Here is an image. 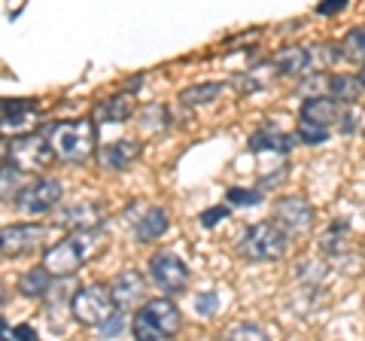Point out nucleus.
<instances>
[{"instance_id":"nucleus-1","label":"nucleus","mask_w":365,"mask_h":341,"mask_svg":"<svg viewBox=\"0 0 365 341\" xmlns=\"http://www.w3.org/2000/svg\"><path fill=\"white\" fill-rule=\"evenodd\" d=\"M46 141H49L55 158L61 162H86L98 153V128L95 119H67V122H52L46 125Z\"/></svg>"},{"instance_id":"nucleus-18","label":"nucleus","mask_w":365,"mask_h":341,"mask_svg":"<svg viewBox=\"0 0 365 341\" xmlns=\"http://www.w3.org/2000/svg\"><path fill=\"white\" fill-rule=\"evenodd\" d=\"M307 64H311V52L304 46H287L274 55V67L287 76H302L307 71Z\"/></svg>"},{"instance_id":"nucleus-19","label":"nucleus","mask_w":365,"mask_h":341,"mask_svg":"<svg viewBox=\"0 0 365 341\" xmlns=\"http://www.w3.org/2000/svg\"><path fill=\"white\" fill-rule=\"evenodd\" d=\"M134 113V101L128 95L107 98L95 107V122H125Z\"/></svg>"},{"instance_id":"nucleus-2","label":"nucleus","mask_w":365,"mask_h":341,"mask_svg":"<svg viewBox=\"0 0 365 341\" xmlns=\"http://www.w3.org/2000/svg\"><path fill=\"white\" fill-rule=\"evenodd\" d=\"M182 326V314L180 308L170 299H150L146 305L134 311V338H153V341H162V338H174Z\"/></svg>"},{"instance_id":"nucleus-16","label":"nucleus","mask_w":365,"mask_h":341,"mask_svg":"<svg viewBox=\"0 0 365 341\" xmlns=\"http://www.w3.org/2000/svg\"><path fill=\"white\" fill-rule=\"evenodd\" d=\"M168 210L165 208H150L143 213L140 220L134 223V238L137 241H143V244H150V241H158L165 232H168Z\"/></svg>"},{"instance_id":"nucleus-27","label":"nucleus","mask_w":365,"mask_h":341,"mask_svg":"<svg viewBox=\"0 0 365 341\" xmlns=\"http://www.w3.org/2000/svg\"><path fill=\"white\" fill-rule=\"evenodd\" d=\"M125 326H128V320H125V311H116V314L110 317V320H104V323L98 326V332L104 335V338H116Z\"/></svg>"},{"instance_id":"nucleus-35","label":"nucleus","mask_w":365,"mask_h":341,"mask_svg":"<svg viewBox=\"0 0 365 341\" xmlns=\"http://www.w3.org/2000/svg\"><path fill=\"white\" fill-rule=\"evenodd\" d=\"M134 341H153V338H134Z\"/></svg>"},{"instance_id":"nucleus-14","label":"nucleus","mask_w":365,"mask_h":341,"mask_svg":"<svg viewBox=\"0 0 365 341\" xmlns=\"http://www.w3.org/2000/svg\"><path fill=\"white\" fill-rule=\"evenodd\" d=\"M295 138L280 128H274V125H265V128H259L253 138H250V150L253 153H283L287 156L292 150Z\"/></svg>"},{"instance_id":"nucleus-13","label":"nucleus","mask_w":365,"mask_h":341,"mask_svg":"<svg viewBox=\"0 0 365 341\" xmlns=\"http://www.w3.org/2000/svg\"><path fill=\"white\" fill-rule=\"evenodd\" d=\"M137 153H140V143H134V141H113L107 146H101L98 150V165L101 168H107V170H122V168H128Z\"/></svg>"},{"instance_id":"nucleus-11","label":"nucleus","mask_w":365,"mask_h":341,"mask_svg":"<svg viewBox=\"0 0 365 341\" xmlns=\"http://www.w3.org/2000/svg\"><path fill=\"white\" fill-rule=\"evenodd\" d=\"M110 295H113V305H116V311H128L134 308L137 302H140L143 295V278L140 271H122L110 280Z\"/></svg>"},{"instance_id":"nucleus-12","label":"nucleus","mask_w":365,"mask_h":341,"mask_svg":"<svg viewBox=\"0 0 365 341\" xmlns=\"http://www.w3.org/2000/svg\"><path fill=\"white\" fill-rule=\"evenodd\" d=\"M299 116H302V122H311V125H319V128H329L332 122L341 119V110H338V104L329 95H314V98H307L304 104H302Z\"/></svg>"},{"instance_id":"nucleus-29","label":"nucleus","mask_w":365,"mask_h":341,"mask_svg":"<svg viewBox=\"0 0 365 341\" xmlns=\"http://www.w3.org/2000/svg\"><path fill=\"white\" fill-rule=\"evenodd\" d=\"M216 308H220V302H216V292H201L198 299H195V311H198L201 317L216 314Z\"/></svg>"},{"instance_id":"nucleus-6","label":"nucleus","mask_w":365,"mask_h":341,"mask_svg":"<svg viewBox=\"0 0 365 341\" xmlns=\"http://www.w3.org/2000/svg\"><path fill=\"white\" fill-rule=\"evenodd\" d=\"M71 311H73V320H79L83 326H101L104 320H110V317L116 314L110 287H104V283L79 287L71 299Z\"/></svg>"},{"instance_id":"nucleus-30","label":"nucleus","mask_w":365,"mask_h":341,"mask_svg":"<svg viewBox=\"0 0 365 341\" xmlns=\"http://www.w3.org/2000/svg\"><path fill=\"white\" fill-rule=\"evenodd\" d=\"M225 217H228V208H210V210L201 213V225L204 229H213V225L220 220H225Z\"/></svg>"},{"instance_id":"nucleus-26","label":"nucleus","mask_w":365,"mask_h":341,"mask_svg":"<svg viewBox=\"0 0 365 341\" xmlns=\"http://www.w3.org/2000/svg\"><path fill=\"white\" fill-rule=\"evenodd\" d=\"M34 107H31V101H13V98H6L4 101V125H16L25 113H31Z\"/></svg>"},{"instance_id":"nucleus-34","label":"nucleus","mask_w":365,"mask_h":341,"mask_svg":"<svg viewBox=\"0 0 365 341\" xmlns=\"http://www.w3.org/2000/svg\"><path fill=\"white\" fill-rule=\"evenodd\" d=\"M359 83H362V88H365V64H362V71H359Z\"/></svg>"},{"instance_id":"nucleus-20","label":"nucleus","mask_w":365,"mask_h":341,"mask_svg":"<svg viewBox=\"0 0 365 341\" xmlns=\"http://www.w3.org/2000/svg\"><path fill=\"white\" fill-rule=\"evenodd\" d=\"M49 287H52V275H49V271H46L43 265L25 271V275H21V280H19V292L28 295V299H40V295L49 292Z\"/></svg>"},{"instance_id":"nucleus-28","label":"nucleus","mask_w":365,"mask_h":341,"mask_svg":"<svg viewBox=\"0 0 365 341\" xmlns=\"http://www.w3.org/2000/svg\"><path fill=\"white\" fill-rule=\"evenodd\" d=\"M299 138H302L304 143H323V141H329V128H319V125L302 122V125H299Z\"/></svg>"},{"instance_id":"nucleus-31","label":"nucleus","mask_w":365,"mask_h":341,"mask_svg":"<svg viewBox=\"0 0 365 341\" xmlns=\"http://www.w3.org/2000/svg\"><path fill=\"white\" fill-rule=\"evenodd\" d=\"M344 6H347V0H326V4L317 6V13L319 16H332V13H341Z\"/></svg>"},{"instance_id":"nucleus-32","label":"nucleus","mask_w":365,"mask_h":341,"mask_svg":"<svg viewBox=\"0 0 365 341\" xmlns=\"http://www.w3.org/2000/svg\"><path fill=\"white\" fill-rule=\"evenodd\" d=\"M16 341H37V332L31 326H19L16 329Z\"/></svg>"},{"instance_id":"nucleus-23","label":"nucleus","mask_w":365,"mask_h":341,"mask_svg":"<svg viewBox=\"0 0 365 341\" xmlns=\"http://www.w3.org/2000/svg\"><path fill=\"white\" fill-rule=\"evenodd\" d=\"M222 341H271V338L259 323H235L222 335Z\"/></svg>"},{"instance_id":"nucleus-17","label":"nucleus","mask_w":365,"mask_h":341,"mask_svg":"<svg viewBox=\"0 0 365 341\" xmlns=\"http://www.w3.org/2000/svg\"><path fill=\"white\" fill-rule=\"evenodd\" d=\"M329 98L335 101L338 107H353L359 101V95L365 92L362 83H359V76H350V73H338L329 79Z\"/></svg>"},{"instance_id":"nucleus-7","label":"nucleus","mask_w":365,"mask_h":341,"mask_svg":"<svg viewBox=\"0 0 365 341\" xmlns=\"http://www.w3.org/2000/svg\"><path fill=\"white\" fill-rule=\"evenodd\" d=\"M150 278L153 283L162 292L174 295V292H182L189 287V265L182 263L177 253H170V250H158V253L150 256Z\"/></svg>"},{"instance_id":"nucleus-5","label":"nucleus","mask_w":365,"mask_h":341,"mask_svg":"<svg viewBox=\"0 0 365 341\" xmlns=\"http://www.w3.org/2000/svg\"><path fill=\"white\" fill-rule=\"evenodd\" d=\"M55 158L46 134H19V138L6 141V153L4 162L13 165L19 174H34V170H43Z\"/></svg>"},{"instance_id":"nucleus-10","label":"nucleus","mask_w":365,"mask_h":341,"mask_svg":"<svg viewBox=\"0 0 365 341\" xmlns=\"http://www.w3.org/2000/svg\"><path fill=\"white\" fill-rule=\"evenodd\" d=\"M46 241V225L37 223H19V225H6L0 232V244H4L6 256H19V253H31Z\"/></svg>"},{"instance_id":"nucleus-9","label":"nucleus","mask_w":365,"mask_h":341,"mask_svg":"<svg viewBox=\"0 0 365 341\" xmlns=\"http://www.w3.org/2000/svg\"><path fill=\"white\" fill-rule=\"evenodd\" d=\"M274 223L289 238L304 235L314 229V204L302 195H287L274 201Z\"/></svg>"},{"instance_id":"nucleus-25","label":"nucleus","mask_w":365,"mask_h":341,"mask_svg":"<svg viewBox=\"0 0 365 341\" xmlns=\"http://www.w3.org/2000/svg\"><path fill=\"white\" fill-rule=\"evenodd\" d=\"M225 201L232 204V208H253V204L262 201V195H259L256 189H241V186H235V189L225 192Z\"/></svg>"},{"instance_id":"nucleus-21","label":"nucleus","mask_w":365,"mask_h":341,"mask_svg":"<svg viewBox=\"0 0 365 341\" xmlns=\"http://www.w3.org/2000/svg\"><path fill=\"white\" fill-rule=\"evenodd\" d=\"M225 92L222 83H201V86H192V88H182L180 101L182 104H192V107H201V104H213L216 98Z\"/></svg>"},{"instance_id":"nucleus-4","label":"nucleus","mask_w":365,"mask_h":341,"mask_svg":"<svg viewBox=\"0 0 365 341\" xmlns=\"http://www.w3.org/2000/svg\"><path fill=\"white\" fill-rule=\"evenodd\" d=\"M289 247V235L280 229L274 220L256 223L244 232V238L237 241V253L250 263H274V259H283Z\"/></svg>"},{"instance_id":"nucleus-22","label":"nucleus","mask_w":365,"mask_h":341,"mask_svg":"<svg viewBox=\"0 0 365 341\" xmlns=\"http://www.w3.org/2000/svg\"><path fill=\"white\" fill-rule=\"evenodd\" d=\"M341 58L347 61H365V28H353L344 40L338 43Z\"/></svg>"},{"instance_id":"nucleus-24","label":"nucleus","mask_w":365,"mask_h":341,"mask_svg":"<svg viewBox=\"0 0 365 341\" xmlns=\"http://www.w3.org/2000/svg\"><path fill=\"white\" fill-rule=\"evenodd\" d=\"M344 241H347V225L338 220V223L332 225V232L323 235L319 247H323V253H344Z\"/></svg>"},{"instance_id":"nucleus-33","label":"nucleus","mask_w":365,"mask_h":341,"mask_svg":"<svg viewBox=\"0 0 365 341\" xmlns=\"http://www.w3.org/2000/svg\"><path fill=\"white\" fill-rule=\"evenodd\" d=\"M4 341H16V332H9V323H4Z\"/></svg>"},{"instance_id":"nucleus-15","label":"nucleus","mask_w":365,"mask_h":341,"mask_svg":"<svg viewBox=\"0 0 365 341\" xmlns=\"http://www.w3.org/2000/svg\"><path fill=\"white\" fill-rule=\"evenodd\" d=\"M64 225H71L73 232H98L101 225V204L95 201H83V204H73L61 213Z\"/></svg>"},{"instance_id":"nucleus-8","label":"nucleus","mask_w":365,"mask_h":341,"mask_svg":"<svg viewBox=\"0 0 365 341\" xmlns=\"http://www.w3.org/2000/svg\"><path fill=\"white\" fill-rule=\"evenodd\" d=\"M61 195H64V189H61L58 180L40 177V180H34V183H28L25 189L16 192V208L21 213H28V217H43V213L55 210V204L61 201Z\"/></svg>"},{"instance_id":"nucleus-3","label":"nucleus","mask_w":365,"mask_h":341,"mask_svg":"<svg viewBox=\"0 0 365 341\" xmlns=\"http://www.w3.org/2000/svg\"><path fill=\"white\" fill-rule=\"evenodd\" d=\"M98 241V232H71L67 238H61L52 250H46L43 256V268L49 271L52 278H71L76 275L83 263L91 256V247Z\"/></svg>"}]
</instances>
